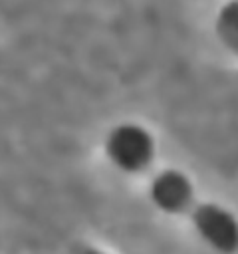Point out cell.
<instances>
[{"label":"cell","mask_w":238,"mask_h":254,"mask_svg":"<svg viewBox=\"0 0 238 254\" xmlns=\"http://www.w3.org/2000/svg\"><path fill=\"white\" fill-rule=\"evenodd\" d=\"M196 234L218 254L238 252V218L216 202H196V198L184 208V212Z\"/></svg>","instance_id":"cell-2"},{"label":"cell","mask_w":238,"mask_h":254,"mask_svg":"<svg viewBox=\"0 0 238 254\" xmlns=\"http://www.w3.org/2000/svg\"><path fill=\"white\" fill-rule=\"evenodd\" d=\"M214 32L228 52L238 54V0H228L222 4L214 20Z\"/></svg>","instance_id":"cell-4"},{"label":"cell","mask_w":238,"mask_h":254,"mask_svg":"<svg viewBox=\"0 0 238 254\" xmlns=\"http://www.w3.org/2000/svg\"><path fill=\"white\" fill-rule=\"evenodd\" d=\"M79 254H107V252H103V250H99L95 246H85V248H81Z\"/></svg>","instance_id":"cell-5"},{"label":"cell","mask_w":238,"mask_h":254,"mask_svg":"<svg viewBox=\"0 0 238 254\" xmlns=\"http://www.w3.org/2000/svg\"><path fill=\"white\" fill-rule=\"evenodd\" d=\"M149 198L161 212L180 216L196 196L188 175L180 169L169 167L153 177L149 187Z\"/></svg>","instance_id":"cell-3"},{"label":"cell","mask_w":238,"mask_h":254,"mask_svg":"<svg viewBox=\"0 0 238 254\" xmlns=\"http://www.w3.org/2000/svg\"><path fill=\"white\" fill-rule=\"evenodd\" d=\"M103 151L113 167L129 175H139L155 161V137L141 123L125 121L107 133Z\"/></svg>","instance_id":"cell-1"}]
</instances>
